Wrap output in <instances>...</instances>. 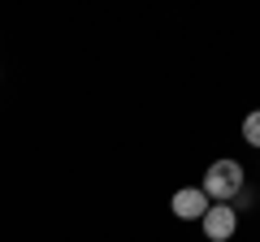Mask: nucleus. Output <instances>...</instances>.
I'll return each instance as SVG.
<instances>
[{
  "label": "nucleus",
  "mask_w": 260,
  "mask_h": 242,
  "mask_svg": "<svg viewBox=\"0 0 260 242\" xmlns=\"http://www.w3.org/2000/svg\"><path fill=\"white\" fill-rule=\"evenodd\" d=\"M200 190L208 195V204H230V199H239L243 195V165H239V160H230V156L213 160Z\"/></svg>",
  "instance_id": "1"
},
{
  "label": "nucleus",
  "mask_w": 260,
  "mask_h": 242,
  "mask_svg": "<svg viewBox=\"0 0 260 242\" xmlns=\"http://www.w3.org/2000/svg\"><path fill=\"white\" fill-rule=\"evenodd\" d=\"M200 225H204V233L213 242H225V238H234V229H239V212H234L230 204H208V212L200 216Z\"/></svg>",
  "instance_id": "2"
},
{
  "label": "nucleus",
  "mask_w": 260,
  "mask_h": 242,
  "mask_svg": "<svg viewBox=\"0 0 260 242\" xmlns=\"http://www.w3.org/2000/svg\"><path fill=\"white\" fill-rule=\"evenodd\" d=\"M204 212H208V195L200 186H182L174 195V216L178 221H200Z\"/></svg>",
  "instance_id": "3"
},
{
  "label": "nucleus",
  "mask_w": 260,
  "mask_h": 242,
  "mask_svg": "<svg viewBox=\"0 0 260 242\" xmlns=\"http://www.w3.org/2000/svg\"><path fill=\"white\" fill-rule=\"evenodd\" d=\"M243 143L260 147V112H247V117H243Z\"/></svg>",
  "instance_id": "4"
}]
</instances>
